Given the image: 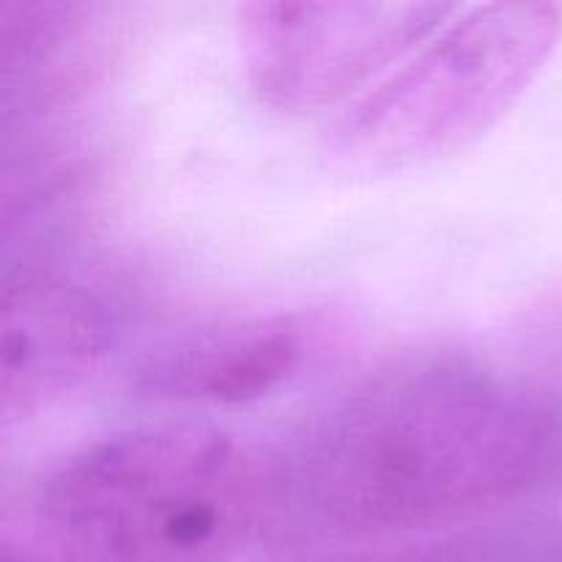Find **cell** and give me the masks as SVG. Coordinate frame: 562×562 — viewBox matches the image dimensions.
<instances>
[{
	"instance_id": "cell-3",
	"label": "cell",
	"mask_w": 562,
	"mask_h": 562,
	"mask_svg": "<svg viewBox=\"0 0 562 562\" xmlns=\"http://www.w3.org/2000/svg\"><path fill=\"white\" fill-rule=\"evenodd\" d=\"M554 3L461 5L333 121L327 154L351 176L426 168L492 132L552 58Z\"/></svg>"
},
{
	"instance_id": "cell-2",
	"label": "cell",
	"mask_w": 562,
	"mask_h": 562,
	"mask_svg": "<svg viewBox=\"0 0 562 562\" xmlns=\"http://www.w3.org/2000/svg\"><path fill=\"white\" fill-rule=\"evenodd\" d=\"M269 505L272 483L239 437L146 426L60 461L16 521L58 562H228Z\"/></svg>"
},
{
	"instance_id": "cell-4",
	"label": "cell",
	"mask_w": 562,
	"mask_h": 562,
	"mask_svg": "<svg viewBox=\"0 0 562 562\" xmlns=\"http://www.w3.org/2000/svg\"><path fill=\"white\" fill-rule=\"evenodd\" d=\"M437 0L236 5V42L258 102L311 115L357 102L459 14Z\"/></svg>"
},
{
	"instance_id": "cell-7",
	"label": "cell",
	"mask_w": 562,
	"mask_h": 562,
	"mask_svg": "<svg viewBox=\"0 0 562 562\" xmlns=\"http://www.w3.org/2000/svg\"><path fill=\"white\" fill-rule=\"evenodd\" d=\"M313 562H492L486 554L472 552L464 547H409V549H382V552L344 554Z\"/></svg>"
},
{
	"instance_id": "cell-5",
	"label": "cell",
	"mask_w": 562,
	"mask_h": 562,
	"mask_svg": "<svg viewBox=\"0 0 562 562\" xmlns=\"http://www.w3.org/2000/svg\"><path fill=\"white\" fill-rule=\"evenodd\" d=\"M0 420L16 426L80 387L104 357L110 318L82 283L42 267L5 274Z\"/></svg>"
},
{
	"instance_id": "cell-1",
	"label": "cell",
	"mask_w": 562,
	"mask_h": 562,
	"mask_svg": "<svg viewBox=\"0 0 562 562\" xmlns=\"http://www.w3.org/2000/svg\"><path fill=\"white\" fill-rule=\"evenodd\" d=\"M562 481V404L459 351L376 368L296 442L291 486L351 536L426 530Z\"/></svg>"
},
{
	"instance_id": "cell-6",
	"label": "cell",
	"mask_w": 562,
	"mask_h": 562,
	"mask_svg": "<svg viewBox=\"0 0 562 562\" xmlns=\"http://www.w3.org/2000/svg\"><path fill=\"white\" fill-rule=\"evenodd\" d=\"M311 335V322L294 313L228 318L143 351L130 384L143 398L168 404H250L296 376Z\"/></svg>"
}]
</instances>
